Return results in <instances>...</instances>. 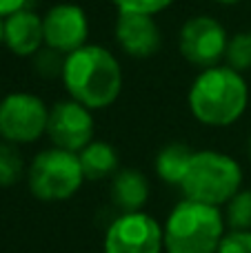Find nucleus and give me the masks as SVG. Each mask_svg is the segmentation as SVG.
I'll list each match as a JSON object with an SVG mask.
<instances>
[{"instance_id":"obj_1","label":"nucleus","mask_w":251,"mask_h":253,"mask_svg":"<svg viewBox=\"0 0 251 253\" xmlns=\"http://www.w3.org/2000/svg\"><path fill=\"white\" fill-rule=\"evenodd\" d=\"M62 84L71 100L87 109H105L123 91V69L111 51L100 44H84L67 53Z\"/></svg>"},{"instance_id":"obj_2","label":"nucleus","mask_w":251,"mask_h":253,"mask_svg":"<svg viewBox=\"0 0 251 253\" xmlns=\"http://www.w3.org/2000/svg\"><path fill=\"white\" fill-rule=\"evenodd\" d=\"M189 109L198 123L209 126H229L245 114L249 87L243 74L231 67H209L189 89Z\"/></svg>"},{"instance_id":"obj_3","label":"nucleus","mask_w":251,"mask_h":253,"mask_svg":"<svg viewBox=\"0 0 251 253\" xmlns=\"http://www.w3.org/2000/svg\"><path fill=\"white\" fill-rule=\"evenodd\" d=\"M167 253H218L225 236V215L218 207L182 200L163 227Z\"/></svg>"},{"instance_id":"obj_4","label":"nucleus","mask_w":251,"mask_h":253,"mask_svg":"<svg viewBox=\"0 0 251 253\" xmlns=\"http://www.w3.org/2000/svg\"><path fill=\"white\" fill-rule=\"evenodd\" d=\"M243 184V169L220 151H196L180 189L187 200L220 207L227 205Z\"/></svg>"},{"instance_id":"obj_5","label":"nucleus","mask_w":251,"mask_h":253,"mask_svg":"<svg viewBox=\"0 0 251 253\" xmlns=\"http://www.w3.org/2000/svg\"><path fill=\"white\" fill-rule=\"evenodd\" d=\"M27 182L29 191L42 202L69 200L84 182L78 153L58 147L40 151L29 165Z\"/></svg>"},{"instance_id":"obj_6","label":"nucleus","mask_w":251,"mask_h":253,"mask_svg":"<svg viewBox=\"0 0 251 253\" xmlns=\"http://www.w3.org/2000/svg\"><path fill=\"white\" fill-rule=\"evenodd\" d=\"M49 109L38 96L13 91L0 100V135L13 144L36 142L47 133Z\"/></svg>"},{"instance_id":"obj_7","label":"nucleus","mask_w":251,"mask_h":253,"mask_svg":"<svg viewBox=\"0 0 251 253\" xmlns=\"http://www.w3.org/2000/svg\"><path fill=\"white\" fill-rule=\"evenodd\" d=\"M165 233L145 211L120 213L105 233V253H163Z\"/></svg>"},{"instance_id":"obj_8","label":"nucleus","mask_w":251,"mask_h":253,"mask_svg":"<svg viewBox=\"0 0 251 253\" xmlns=\"http://www.w3.org/2000/svg\"><path fill=\"white\" fill-rule=\"evenodd\" d=\"M180 53L194 67H216L225 58L227 36L225 27L211 16H194L180 29Z\"/></svg>"},{"instance_id":"obj_9","label":"nucleus","mask_w":251,"mask_h":253,"mask_svg":"<svg viewBox=\"0 0 251 253\" xmlns=\"http://www.w3.org/2000/svg\"><path fill=\"white\" fill-rule=\"evenodd\" d=\"M47 135L53 147L80 153L93 140L91 109L76 100H62L49 109Z\"/></svg>"},{"instance_id":"obj_10","label":"nucleus","mask_w":251,"mask_h":253,"mask_svg":"<svg viewBox=\"0 0 251 253\" xmlns=\"http://www.w3.org/2000/svg\"><path fill=\"white\" fill-rule=\"evenodd\" d=\"M44 47L60 53H71L84 47L89 38V18L83 7L74 2H60L51 7L42 18Z\"/></svg>"},{"instance_id":"obj_11","label":"nucleus","mask_w":251,"mask_h":253,"mask_svg":"<svg viewBox=\"0 0 251 253\" xmlns=\"http://www.w3.org/2000/svg\"><path fill=\"white\" fill-rule=\"evenodd\" d=\"M116 42L131 58H151L163 44V31L154 16L131 11H118L116 20Z\"/></svg>"},{"instance_id":"obj_12","label":"nucleus","mask_w":251,"mask_h":253,"mask_svg":"<svg viewBox=\"0 0 251 253\" xmlns=\"http://www.w3.org/2000/svg\"><path fill=\"white\" fill-rule=\"evenodd\" d=\"M2 42L16 56H36L44 44L42 18L29 9H20V11L7 16L4 18Z\"/></svg>"},{"instance_id":"obj_13","label":"nucleus","mask_w":251,"mask_h":253,"mask_svg":"<svg viewBox=\"0 0 251 253\" xmlns=\"http://www.w3.org/2000/svg\"><path fill=\"white\" fill-rule=\"evenodd\" d=\"M149 198V182L136 169H125L114 175L111 182V200L123 213L140 211Z\"/></svg>"},{"instance_id":"obj_14","label":"nucleus","mask_w":251,"mask_h":253,"mask_svg":"<svg viewBox=\"0 0 251 253\" xmlns=\"http://www.w3.org/2000/svg\"><path fill=\"white\" fill-rule=\"evenodd\" d=\"M78 160L84 180H91V182H98L118 169V153L109 142H102V140H91L78 153Z\"/></svg>"},{"instance_id":"obj_15","label":"nucleus","mask_w":251,"mask_h":253,"mask_svg":"<svg viewBox=\"0 0 251 253\" xmlns=\"http://www.w3.org/2000/svg\"><path fill=\"white\" fill-rule=\"evenodd\" d=\"M194 153L196 151H191V149L182 142H169L167 147H163L160 153L156 156V173L160 175L163 182L180 187L187 171H189Z\"/></svg>"},{"instance_id":"obj_16","label":"nucleus","mask_w":251,"mask_h":253,"mask_svg":"<svg viewBox=\"0 0 251 253\" xmlns=\"http://www.w3.org/2000/svg\"><path fill=\"white\" fill-rule=\"evenodd\" d=\"M225 222L231 227V231H251V189H240L227 202Z\"/></svg>"},{"instance_id":"obj_17","label":"nucleus","mask_w":251,"mask_h":253,"mask_svg":"<svg viewBox=\"0 0 251 253\" xmlns=\"http://www.w3.org/2000/svg\"><path fill=\"white\" fill-rule=\"evenodd\" d=\"M227 67L236 71L251 69V31H238L229 38L225 51Z\"/></svg>"},{"instance_id":"obj_18","label":"nucleus","mask_w":251,"mask_h":253,"mask_svg":"<svg viewBox=\"0 0 251 253\" xmlns=\"http://www.w3.org/2000/svg\"><path fill=\"white\" fill-rule=\"evenodd\" d=\"M22 156L13 142H0V187H11L22 175Z\"/></svg>"},{"instance_id":"obj_19","label":"nucleus","mask_w":251,"mask_h":253,"mask_svg":"<svg viewBox=\"0 0 251 253\" xmlns=\"http://www.w3.org/2000/svg\"><path fill=\"white\" fill-rule=\"evenodd\" d=\"M65 53L56 51V49H40L34 56V69L38 71L42 78H62V69H65Z\"/></svg>"},{"instance_id":"obj_20","label":"nucleus","mask_w":251,"mask_h":253,"mask_svg":"<svg viewBox=\"0 0 251 253\" xmlns=\"http://www.w3.org/2000/svg\"><path fill=\"white\" fill-rule=\"evenodd\" d=\"M173 0H114L118 11H131V13H145V16H156L171 7Z\"/></svg>"},{"instance_id":"obj_21","label":"nucleus","mask_w":251,"mask_h":253,"mask_svg":"<svg viewBox=\"0 0 251 253\" xmlns=\"http://www.w3.org/2000/svg\"><path fill=\"white\" fill-rule=\"evenodd\" d=\"M218 253H251V231H229L222 236Z\"/></svg>"},{"instance_id":"obj_22","label":"nucleus","mask_w":251,"mask_h":253,"mask_svg":"<svg viewBox=\"0 0 251 253\" xmlns=\"http://www.w3.org/2000/svg\"><path fill=\"white\" fill-rule=\"evenodd\" d=\"M25 4H27V0H0V16L2 18L11 16V13L25 9Z\"/></svg>"},{"instance_id":"obj_23","label":"nucleus","mask_w":251,"mask_h":253,"mask_svg":"<svg viewBox=\"0 0 251 253\" xmlns=\"http://www.w3.org/2000/svg\"><path fill=\"white\" fill-rule=\"evenodd\" d=\"M2 36H4V20H2V16H0V42H2Z\"/></svg>"},{"instance_id":"obj_24","label":"nucleus","mask_w":251,"mask_h":253,"mask_svg":"<svg viewBox=\"0 0 251 253\" xmlns=\"http://www.w3.org/2000/svg\"><path fill=\"white\" fill-rule=\"evenodd\" d=\"M216 2H220V4H238L240 0H216Z\"/></svg>"},{"instance_id":"obj_25","label":"nucleus","mask_w":251,"mask_h":253,"mask_svg":"<svg viewBox=\"0 0 251 253\" xmlns=\"http://www.w3.org/2000/svg\"><path fill=\"white\" fill-rule=\"evenodd\" d=\"M247 151H249V158H251V138H249V149H247Z\"/></svg>"}]
</instances>
